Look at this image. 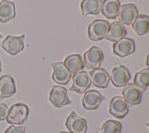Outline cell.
I'll return each instance as SVG.
<instances>
[{
    "label": "cell",
    "instance_id": "cell-1",
    "mask_svg": "<svg viewBox=\"0 0 149 133\" xmlns=\"http://www.w3.org/2000/svg\"><path fill=\"white\" fill-rule=\"evenodd\" d=\"M29 113V107L26 104L21 102L13 104L8 110L6 122L10 124H22L26 120Z\"/></svg>",
    "mask_w": 149,
    "mask_h": 133
},
{
    "label": "cell",
    "instance_id": "cell-2",
    "mask_svg": "<svg viewBox=\"0 0 149 133\" xmlns=\"http://www.w3.org/2000/svg\"><path fill=\"white\" fill-rule=\"evenodd\" d=\"M109 29V23L105 20L95 19L88 26L87 33L88 38L93 41H97L105 37Z\"/></svg>",
    "mask_w": 149,
    "mask_h": 133
},
{
    "label": "cell",
    "instance_id": "cell-3",
    "mask_svg": "<svg viewBox=\"0 0 149 133\" xmlns=\"http://www.w3.org/2000/svg\"><path fill=\"white\" fill-rule=\"evenodd\" d=\"M84 56V65L88 69L98 68L104 60V54L98 47L92 46L85 52Z\"/></svg>",
    "mask_w": 149,
    "mask_h": 133
},
{
    "label": "cell",
    "instance_id": "cell-4",
    "mask_svg": "<svg viewBox=\"0 0 149 133\" xmlns=\"http://www.w3.org/2000/svg\"><path fill=\"white\" fill-rule=\"evenodd\" d=\"M24 37V34L20 36L8 35L2 41L1 47L8 54L15 55L23 50Z\"/></svg>",
    "mask_w": 149,
    "mask_h": 133
},
{
    "label": "cell",
    "instance_id": "cell-5",
    "mask_svg": "<svg viewBox=\"0 0 149 133\" xmlns=\"http://www.w3.org/2000/svg\"><path fill=\"white\" fill-rule=\"evenodd\" d=\"M51 66L53 69L52 79L57 83L66 85L72 78V74L68 69L63 62H52Z\"/></svg>",
    "mask_w": 149,
    "mask_h": 133
},
{
    "label": "cell",
    "instance_id": "cell-6",
    "mask_svg": "<svg viewBox=\"0 0 149 133\" xmlns=\"http://www.w3.org/2000/svg\"><path fill=\"white\" fill-rule=\"evenodd\" d=\"M127 104L123 97L115 96L113 97L109 103V112L117 118L124 117L128 113Z\"/></svg>",
    "mask_w": 149,
    "mask_h": 133
},
{
    "label": "cell",
    "instance_id": "cell-7",
    "mask_svg": "<svg viewBox=\"0 0 149 133\" xmlns=\"http://www.w3.org/2000/svg\"><path fill=\"white\" fill-rule=\"evenodd\" d=\"M73 83L69 90L83 93L90 87L91 80L86 71H81L72 76Z\"/></svg>",
    "mask_w": 149,
    "mask_h": 133
},
{
    "label": "cell",
    "instance_id": "cell-8",
    "mask_svg": "<svg viewBox=\"0 0 149 133\" xmlns=\"http://www.w3.org/2000/svg\"><path fill=\"white\" fill-rule=\"evenodd\" d=\"M49 101L56 107L60 108L71 103L67 94L66 89L60 86H54L49 93Z\"/></svg>",
    "mask_w": 149,
    "mask_h": 133
},
{
    "label": "cell",
    "instance_id": "cell-9",
    "mask_svg": "<svg viewBox=\"0 0 149 133\" xmlns=\"http://www.w3.org/2000/svg\"><path fill=\"white\" fill-rule=\"evenodd\" d=\"M112 49L114 54L123 58L134 52V41L132 38L123 37L113 44Z\"/></svg>",
    "mask_w": 149,
    "mask_h": 133
},
{
    "label": "cell",
    "instance_id": "cell-10",
    "mask_svg": "<svg viewBox=\"0 0 149 133\" xmlns=\"http://www.w3.org/2000/svg\"><path fill=\"white\" fill-rule=\"evenodd\" d=\"M65 126L71 133H86L87 130L86 120L77 116L74 111L68 117Z\"/></svg>",
    "mask_w": 149,
    "mask_h": 133
},
{
    "label": "cell",
    "instance_id": "cell-11",
    "mask_svg": "<svg viewBox=\"0 0 149 133\" xmlns=\"http://www.w3.org/2000/svg\"><path fill=\"white\" fill-rule=\"evenodd\" d=\"M122 93L127 104L130 107L140 103L143 93L133 83H127L125 85Z\"/></svg>",
    "mask_w": 149,
    "mask_h": 133
},
{
    "label": "cell",
    "instance_id": "cell-12",
    "mask_svg": "<svg viewBox=\"0 0 149 133\" xmlns=\"http://www.w3.org/2000/svg\"><path fill=\"white\" fill-rule=\"evenodd\" d=\"M104 99L105 97L96 90H90L86 91L83 97V106L86 110H95Z\"/></svg>",
    "mask_w": 149,
    "mask_h": 133
},
{
    "label": "cell",
    "instance_id": "cell-13",
    "mask_svg": "<svg viewBox=\"0 0 149 133\" xmlns=\"http://www.w3.org/2000/svg\"><path fill=\"white\" fill-rule=\"evenodd\" d=\"M137 15V8L133 4H125L120 6L117 16L121 23L129 25Z\"/></svg>",
    "mask_w": 149,
    "mask_h": 133
},
{
    "label": "cell",
    "instance_id": "cell-14",
    "mask_svg": "<svg viewBox=\"0 0 149 133\" xmlns=\"http://www.w3.org/2000/svg\"><path fill=\"white\" fill-rule=\"evenodd\" d=\"M130 78V74L128 69L123 65H118L115 67L111 75V80L112 84L116 87H121L127 84Z\"/></svg>",
    "mask_w": 149,
    "mask_h": 133
},
{
    "label": "cell",
    "instance_id": "cell-15",
    "mask_svg": "<svg viewBox=\"0 0 149 133\" xmlns=\"http://www.w3.org/2000/svg\"><path fill=\"white\" fill-rule=\"evenodd\" d=\"M0 100L9 97L15 94V82L11 76L4 75L0 77Z\"/></svg>",
    "mask_w": 149,
    "mask_h": 133
},
{
    "label": "cell",
    "instance_id": "cell-16",
    "mask_svg": "<svg viewBox=\"0 0 149 133\" xmlns=\"http://www.w3.org/2000/svg\"><path fill=\"white\" fill-rule=\"evenodd\" d=\"M127 34L126 29L122 23L115 21L109 24V29L104 37L111 42H117L123 38Z\"/></svg>",
    "mask_w": 149,
    "mask_h": 133
},
{
    "label": "cell",
    "instance_id": "cell-17",
    "mask_svg": "<svg viewBox=\"0 0 149 133\" xmlns=\"http://www.w3.org/2000/svg\"><path fill=\"white\" fill-rule=\"evenodd\" d=\"M94 86L99 88L107 87L110 77L105 69L103 68H96L89 72Z\"/></svg>",
    "mask_w": 149,
    "mask_h": 133
},
{
    "label": "cell",
    "instance_id": "cell-18",
    "mask_svg": "<svg viewBox=\"0 0 149 133\" xmlns=\"http://www.w3.org/2000/svg\"><path fill=\"white\" fill-rule=\"evenodd\" d=\"M102 0H83L80 4L83 18L88 15H98L101 12Z\"/></svg>",
    "mask_w": 149,
    "mask_h": 133
},
{
    "label": "cell",
    "instance_id": "cell-19",
    "mask_svg": "<svg viewBox=\"0 0 149 133\" xmlns=\"http://www.w3.org/2000/svg\"><path fill=\"white\" fill-rule=\"evenodd\" d=\"M16 16L15 4L10 1L1 0L0 2V22L6 23Z\"/></svg>",
    "mask_w": 149,
    "mask_h": 133
},
{
    "label": "cell",
    "instance_id": "cell-20",
    "mask_svg": "<svg viewBox=\"0 0 149 133\" xmlns=\"http://www.w3.org/2000/svg\"><path fill=\"white\" fill-rule=\"evenodd\" d=\"M64 64L73 74H76L83 71L84 61L80 54H72L68 55L64 61Z\"/></svg>",
    "mask_w": 149,
    "mask_h": 133
},
{
    "label": "cell",
    "instance_id": "cell-21",
    "mask_svg": "<svg viewBox=\"0 0 149 133\" xmlns=\"http://www.w3.org/2000/svg\"><path fill=\"white\" fill-rule=\"evenodd\" d=\"M120 6L119 0H104L102 6V14L107 19H114L118 15Z\"/></svg>",
    "mask_w": 149,
    "mask_h": 133
},
{
    "label": "cell",
    "instance_id": "cell-22",
    "mask_svg": "<svg viewBox=\"0 0 149 133\" xmlns=\"http://www.w3.org/2000/svg\"><path fill=\"white\" fill-rule=\"evenodd\" d=\"M133 31L139 36L146 34L149 31L148 16L145 14H138L132 23Z\"/></svg>",
    "mask_w": 149,
    "mask_h": 133
},
{
    "label": "cell",
    "instance_id": "cell-23",
    "mask_svg": "<svg viewBox=\"0 0 149 133\" xmlns=\"http://www.w3.org/2000/svg\"><path fill=\"white\" fill-rule=\"evenodd\" d=\"M133 84L137 86L142 93L144 92L149 85V69L144 68L137 72L134 77Z\"/></svg>",
    "mask_w": 149,
    "mask_h": 133
},
{
    "label": "cell",
    "instance_id": "cell-24",
    "mask_svg": "<svg viewBox=\"0 0 149 133\" xmlns=\"http://www.w3.org/2000/svg\"><path fill=\"white\" fill-rule=\"evenodd\" d=\"M122 125L118 121L108 120L101 127L100 133H121Z\"/></svg>",
    "mask_w": 149,
    "mask_h": 133
},
{
    "label": "cell",
    "instance_id": "cell-25",
    "mask_svg": "<svg viewBox=\"0 0 149 133\" xmlns=\"http://www.w3.org/2000/svg\"><path fill=\"white\" fill-rule=\"evenodd\" d=\"M25 130L24 126L10 125L4 131V133H25Z\"/></svg>",
    "mask_w": 149,
    "mask_h": 133
},
{
    "label": "cell",
    "instance_id": "cell-26",
    "mask_svg": "<svg viewBox=\"0 0 149 133\" xmlns=\"http://www.w3.org/2000/svg\"><path fill=\"white\" fill-rule=\"evenodd\" d=\"M9 108L5 103H0V121L6 118Z\"/></svg>",
    "mask_w": 149,
    "mask_h": 133
},
{
    "label": "cell",
    "instance_id": "cell-27",
    "mask_svg": "<svg viewBox=\"0 0 149 133\" xmlns=\"http://www.w3.org/2000/svg\"><path fill=\"white\" fill-rule=\"evenodd\" d=\"M148 54L147 55V58H146V65H147V67H148Z\"/></svg>",
    "mask_w": 149,
    "mask_h": 133
},
{
    "label": "cell",
    "instance_id": "cell-28",
    "mask_svg": "<svg viewBox=\"0 0 149 133\" xmlns=\"http://www.w3.org/2000/svg\"><path fill=\"white\" fill-rule=\"evenodd\" d=\"M1 71H2V63H1V60L0 58V72H1Z\"/></svg>",
    "mask_w": 149,
    "mask_h": 133
},
{
    "label": "cell",
    "instance_id": "cell-29",
    "mask_svg": "<svg viewBox=\"0 0 149 133\" xmlns=\"http://www.w3.org/2000/svg\"><path fill=\"white\" fill-rule=\"evenodd\" d=\"M59 133H71L70 132H65V131H61Z\"/></svg>",
    "mask_w": 149,
    "mask_h": 133
},
{
    "label": "cell",
    "instance_id": "cell-30",
    "mask_svg": "<svg viewBox=\"0 0 149 133\" xmlns=\"http://www.w3.org/2000/svg\"><path fill=\"white\" fill-rule=\"evenodd\" d=\"M2 34H0V38H2Z\"/></svg>",
    "mask_w": 149,
    "mask_h": 133
}]
</instances>
